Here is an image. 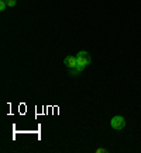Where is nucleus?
<instances>
[{
    "label": "nucleus",
    "instance_id": "2",
    "mask_svg": "<svg viewBox=\"0 0 141 153\" xmlns=\"http://www.w3.org/2000/svg\"><path fill=\"white\" fill-rule=\"evenodd\" d=\"M110 125H112L113 129L122 131L123 128L126 126V120H124L122 115H116V117H113V118H112V121H110Z\"/></svg>",
    "mask_w": 141,
    "mask_h": 153
},
{
    "label": "nucleus",
    "instance_id": "1",
    "mask_svg": "<svg viewBox=\"0 0 141 153\" xmlns=\"http://www.w3.org/2000/svg\"><path fill=\"white\" fill-rule=\"evenodd\" d=\"M76 60H78V65H76V68H72L70 70V74H79L82 70L85 69V68H88V66L90 65V62H92V59H90V55L86 51H80L78 55H76Z\"/></svg>",
    "mask_w": 141,
    "mask_h": 153
},
{
    "label": "nucleus",
    "instance_id": "6",
    "mask_svg": "<svg viewBox=\"0 0 141 153\" xmlns=\"http://www.w3.org/2000/svg\"><path fill=\"white\" fill-rule=\"evenodd\" d=\"M109 150L106 148H99V149H96V153H107Z\"/></svg>",
    "mask_w": 141,
    "mask_h": 153
},
{
    "label": "nucleus",
    "instance_id": "5",
    "mask_svg": "<svg viewBox=\"0 0 141 153\" xmlns=\"http://www.w3.org/2000/svg\"><path fill=\"white\" fill-rule=\"evenodd\" d=\"M16 3H17L16 0H7V7H14Z\"/></svg>",
    "mask_w": 141,
    "mask_h": 153
},
{
    "label": "nucleus",
    "instance_id": "3",
    "mask_svg": "<svg viewBox=\"0 0 141 153\" xmlns=\"http://www.w3.org/2000/svg\"><path fill=\"white\" fill-rule=\"evenodd\" d=\"M64 63H65L66 68L72 69V68H76V65H78V60H76L75 56H65V59H64Z\"/></svg>",
    "mask_w": 141,
    "mask_h": 153
},
{
    "label": "nucleus",
    "instance_id": "4",
    "mask_svg": "<svg viewBox=\"0 0 141 153\" xmlns=\"http://www.w3.org/2000/svg\"><path fill=\"white\" fill-rule=\"evenodd\" d=\"M6 9H7V1H4V0H0V10H2V11H4Z\"/></svg>",
    "mask_w": 141,
    "mask_h": 153
}]
</instances>
